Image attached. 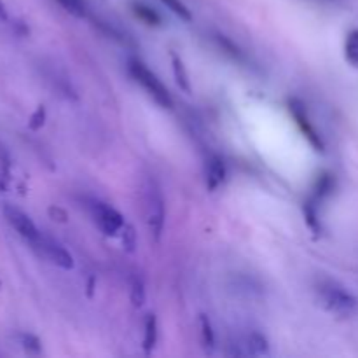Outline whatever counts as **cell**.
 <instances>
[{
	"label": "cell",
	"mask_w": 358,
	"mask_h": 358,
	"mask_svg": "<svg viewBox=\"0 0 358 358\" xmlns=\"http://www.w3.org/2000/svg\"><path fill=\"white\" fill-rule=\"evenodd\" d=\"M318 301L331 313L339 317H348L357 308V299L346 287L331 278H320L315 285Z\"/></svg>",
	"instance_id": "6da1fadb"
},
{
	"label": "cell",
	"mask_w": 358,
	"mask_h": 358,
	"mask_svg": "<svg viewBox=\"0 0 358 358\" xmlns=\"http://www.w3.org/2000/svg\"><path fill=\"white\" fill-rule=\"evenodd\" d=\"M129 73H131L133 79L147 91V94H149L157 105H161L163 108L173 107V100H171L170 91L166 90V86H164L163 83H161L159 77L154 72H150L142 62H136V59L129 62Z\"/></svg>",
	"instance_id": "7a4b0ae2"
},
{
	"label": "cell",
	"mask_w": 358,
	"mask_h": 358,
	"mask_svg": "<svg viewBox=\"0 0 358 358\" xmlns=\"http://www.w3.org/2000/svg\"><path fill=\"white\" fill-rule=\"evenodd\" d=\"M143 203H145L147 224L154 240H159L164 227V198L159 185L154 180H147L143 187Z\"/></svg>",
	"instance_id": "3957f363"
},
{
	"label": "cell",
	"mask_w": 358,
	"mask_h": 358,
	"mask_svg": "<svg viewBox=\"0 0 358 358\" xmlns=\"http://www.w3.org/2000/svg\"><path fill=\"white\" fill-rule=\"evenodd\" d=\"M30 247L37 252L38 257L45 259V261L52 262L55 266L62 269H72L73 268V259L70 255V252L63 247L62 243L55 240L51 236H45V234H38L37 240L31 241Z\"/></svg>",
	"instance_id": "277c9868"
},
{
	"label": "cell",
	"mask_w": 358,
	"mask_h": 358,
	"mask_svg": "<svg viewBox=\"0 0 358 358\" xmlns=\"http://www.w3.org/2000/svg\"><path fill=\"white\" fill-rule=\"evenodd\" d=\"M87 208H90L94 224L107 236H114L124 227V219H122L121 213L112 208L110 205H107V203L100 201V199H90Z\"/></svg>",
	"instance_id": "5b68a950"
},
{
	"label": "cell",
	"mask_w": 358,
	"mask_h": 358,
	"mask_svg": "<svg viewBox=\"0 0 358 358\" xmlns=\"http://www.w3.org/2000/svg\"><path fill=\"white\" fill-rule=\"evenodd\" d=\"M3 217H6L7 222L10 224V227H13V229L16 231V233L20 234L28 245H30L31 241L37 240V236L41 234V231L37 229L34 220H31L23 210L16 208V206L13 205L3 206Z\"/></svg>",
	"instance_id": "8992f818"
},
{
	"label": "cell",
	"mask_w": 358,
	"mask_h": 358,
	"mask_svg": "<svg viewBox=\"0 0 358 358\" xmlns=\"http://www.w3.org/2000/svg\"><path fill=\"white\" fill-rule=\"evenodd\" d=\"M290 112H292L297 126H299L301 131L304 133V136L308 138V142L315 147V150H324V142H322L320 135H318V131L315 129V126L310 122V117H308L304 105H301L299 101L292 100L290 101Z\"/></svg>",
	"instance_id": "52a82bcc"
},
{
	"label": "cell",
	"mask_w": 358,
	"mask_h": 358,
	"mask_svg": "<svg viewBox=\"0 0 358 358\" xmlns=\"http://www.w3.org/2000/svg\"><path fill=\"white\" fill-rule=\"evenodd\" d=\"M345 58L353 69H358V28L350 31L345 41Z\"/></svg>",
	"instance_id": "ba28073f"
},
{
	"label": "cell",
	"mask_w": 358,
	"mask_h": 358,
	"mask_svg": "<svg viewBox=\"0 0 358 358\" xmlns=\"http://www.w3.org/2000/svg\"><path fill=\"white\" fill-rule=\"evenodd\" d=\"M133 13L138 20H142L143 23L147 24H152V27H157L161 24V16L152 9V7L145 6V3H140V2H133Z\"/></svg>",
	"instance_id": "9c48e42d"
},
{
	"label": "cell",
	"mask_w": 358,
	"mask_h": 358,
	"mask_svg": "<svg viewBox=\"0 0 358 358\" xmlns=\"http://www.w3.org/2000/svg\"><path fill=\"white\" fill-rule=\"evenodd\" d=\"M226 177V168H224L222 161L219 157H213L208 163V187L215 189L219 187Z\"/></svg>",
	"instance_id": "30bf717a"
},
{
	"label": "cell",
	"mask_w": 358,
	"mask_h": 358,
	"mask_svg": "<svg viewBox=\"0 0 358 358\" xmlns=\"http://www.w3.org/2000/svg\"><path fill=\"white\" fill-rule=\"evenodd\" d=\"M157 341V322L154 315H149L145 320V338H143V348L145 352H150V350L156 346Z\"/></svg>",
	"instance_id": "8fae6325"
},
{
	"label": "cell",
	"mask_w": 358,
	"mask_h": 358,
	"mask_svg": "<svg viewBox=\"0 0 358 358\" xmlns=\"http://www.w3.org/2000/svg\"><path fill=\"white\" fill-rule=\"evenodd\" d=\"M66 13H70L76 17H84L86 16V2L84 0H56Z\"/></svg>",
	"instance_id": "7c38bea8"
},
{
	"label": "cell",
	"mask_w": 358,
	"mask_h": 358,
	"mask_svg": "<svg viewBox=\"0 0 358 358\" xmlns=\"http://www.w3.org/2000/svg\"><path fill=\"white\" fill-rule=\"evenodd\" d=\"M248 350L254 355H266L268 353V341L262 334L254 332V334L248 336Z\"/></svg>",
	"instance_id": "4fadbf2b"
},
{
	"label": "cell",
	"mask_w": 358,
	"mask_h": 358,
	"mask_svg": "<svg viewBox=\"0 0 358 358\" xmlns=\"http://www.w3.org/2000/svg\"><path fill=\"white\" fill-rule=\"evenodd\" d=\"M161 2H163L164 6L168 7V9L173 10V13L177 14V16H180L182 20H185V21H191L192 20L191 10L187 9V6H185V3L182 2V0H161Z\"/></svg>",
	"instance_id": "5bb4252c"
},
{
	"label": "cell",
	"mask_w": 358,
	"mask_h": 358,
	"mask_svg": "<svg viewBox=\"0 0 358 358\" xmlns=\"http://www.w3.org/2000/svg\"><path fill=\"white\" fill-rule=\"evenodd\" d=\"M21 346H23L24 352L30 353V355H38V353L42 352L41 341H38L37 336L34 334H21Z\"/></svg>",
	"instance_id": "9a60e30c"
},
{
	"label": "cell",
	"mask_w": 358,
	"mask_h": 358,
	"mask_svg": "<svg viewBox=\"0 0 358 358\" xmlns=\"http://www.w3.org/2000/svg\"><path fill=\"white\" fill-rule=\"evenodd\" d=\"M173 70H175V77H177V83L180 84V87H184L185 91H191L187 73H185V69H184V63H182L180 58L175 55H173Z\"/></svg>",
	"instance_id": "2e32d148"
},
{
	"label": "cell",
	"mask_w": 358,
	"mask_h": 358,
	"mask_svg": "<svg viewBox=\"0 0 358 358\" xmlns=\"http://www.w3.org/2000/svg\"><path fill=\"white\" fill-rule=\"evenodd\" d=\"M131 301L135 306H142L145 301V289H143L142 280H135L131 285Z\"/></svg>",
	"instance_id": "e0dca14e"
},
{
	"label": "cell",
	"mask_w": 358,
	"mask_h": 358,
	"mask_svg": "<svg viewBox=\"0 0 358 358\" xmlns=\"http://www.w3.org/2000/svg\"><path fill=\"white\" fill-rule=\"evenodd\" d=\"M44 119H45L44 107H38L37 110L34 112V115L30 117V122H28V126H30L31 129H38L42 124H44Z\"/></svg>",
	"instance_id": "ac0fdd59"
},
{
	"label": "cell",
	"mask_w": 358,
	"mask_h": 358,
	"mask_svg": "<svg viewBox=\"0 0 358 358\" xmlns=\"http://www.w3.org/2000/svg\"><path fill=\"white\" fill-rule=\"evenodd\" d=\"M201 325H203V334H205V343H206V345H213L212 327H210V322L206 320L205 317L201 318Z\"/></svg>",
	"instance_id": "d6986e66"
},
{
	"label": "cell",
	"mask_w": 358,
	"mask_h": 358,
	"mask_svg": "<svg viewBox=\"0 0 358 358\" xmlns=\"http://www.w3.org/2000/svg\"><path fill=\"white\" fill-rule=\"evenodd\" d=\"M0 20L2 21L7 20V9H6V6H3L2 0H0Z\"/></svg>",
	"instance_id": "ffe728a7"
},
{
	"label": "cell",
	"mask_w": 358,
	"mask_h": 358,
	"mask_svg": "<svg viewBox=\"0 0 358 358\" xmlns=\"http://www.w3.org/2000/svg\"><path fill=\"white\" fill-rule=\"evenodd\" d=\"M0 289H2V282H0Z\"/></svg>",
	"instance_id": "44dd1931"
}]
</instances>
